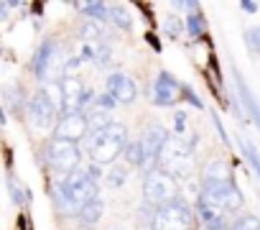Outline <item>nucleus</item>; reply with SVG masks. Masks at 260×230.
Segmentation results:
<instances>
[{
    "mask_svg": "<svg viewBox=\"0 0 260 230\" xmlns=\"http://www.w3.org/2000/svg\"><path fill=\"white\" fill-rule=\"evenodd\" d=\"M204 179H214V182H232L230 166L222 159H214L207 169H204Z\"/></svg>",
    "mask_w": 260,
    "mask_h": 230,
    "instance_id": "18",
    "label": "nucleus"
},
{
    "mask_svg": "<svg viewBox=\"0 0 260 230\" xmlns=\"http://www.w3.org/2000/svg\"><path fill=\"white\" fill-rule=\"evenodd\" d=\"M8 192H11V197H13V202H16V205H23V202H26V192H23V187L18 184V179H16V177H11V179H8Z\"/></svg>",
    "mask_w": 260,
    "mask_h": 230,
    "instance_id": "25",
    "label": "nucleus"
},
{
    "mask_svg": "<svg viewBox=\"0 0 260 230\" xmlns=\"http://www.w3.org/2000/svg\"><path fill=\"white\" fill-rule=\"evenodd\" d=\"M191 164H194V141L186 136H169L166 146L158 154V169H164L176 179L189 174Z\"/></svg>",
    "mask_w": 260,
    "mask_h": 230,
    "instance_id": "2",
    "label": "nucleus"
},
{
    "mask_svg": "<svg viewBox=\"0 0 260 230\" xmlns=\"http://www.w3.org/2000/svg\"><path fill=\"white\" fill-rule=\"evenodd\" d=\"M179 95H181V84L176 82V77L171 72H161L153 84V102L161 107H169L179 102Z\"/></svg>",
    "mask_w": 260,
    "mask_h": 230,
    "instance_id": "13",
    "label": "nucleus"
},
{
    "mask_svg": "<svg viewBox=\"0 0 260 230\" xmlns=\"http://www.w3.org/2000/svg\"><path fill=\"white\" fill-rule=\"evenodd\" d=\"M59 107L39 90L31 100H28V105H26V118H28V123H31V128L34 131H51V128H56V121H59Z\"/></svg>",
    "mask_w": 260,
    "mask_h": 230,
    "instance_id": "8",
    "label": "nucleus"
},
{
    "mask_svg": "<svg viewBox=\"0 0 260 230\" xmlns=\"http://www.w3.org/2000/svg\"><path fill=\"white\" fill-rule=\"evenodd\" d=\"M181 92H184V95H186V100H189V102H191V105H194V107H202V100H199V97H197V95H194V90H191V87H189V84H181Z\"/></svg>",
    "mask_w": 260,
    "mask_h": 230,
    "instance_id": "30",
    "label": "nucleus"
},
{
    "mask_svg": "<svg viewBox=\"0 0 260 230\" xmlns=\"http://www.w3.org/2000/svg\"><path fill=\"white\" fill-rule=\"evenodd\" d=\"M202 202H207L209 207H214L222 215L237 212L242 207V192L235 187V182H214V179H204L202 182Z\"/></svg>",
    "mask_w": 260,
    "mask_h": 230,
    "instance_id": "3",
    "label": "nucleus"
},
{
    "mask_svg": "<svg viewBox=\"0 0 260 230\" xmlns=\"http://www.w3.org/2000/svg\"><path fill=\"white\" fill-rule=\"evenodd\" d=\"M105 92H107L117 105H130V102H136V97H138L136 82L130 79L127 74H122V72L110 74V79H107V84H105Z\"/></svg>",
    "mask_w": 260,
    "mask_h": 230,
    "instance_id": "12",
    "label": "nucleus"
},
{
    "mask_svg": "<svg viewBox=\"0 0 260 230\" xmlns=\"http://www.w3.org/2000/svg\"><path fill=\"white\" fill-rule=\"evenodd\" d=\"M230 230H260V217H255V215H242V217H237V220L232 222Z\"/></svg>",
    "mask_w": 260,
    "mask_h": 230,
    "instance_id": "23",
    "label": "nucleus"
},
{
    "mask_svg": "<svg viewBox=\"0 0 260 230\" xmlns=\"http://www.w3.org/2000/svg\"><path fill=\"white\" fill-rule=\"evenodd\" d=\"M87 136H89V128H87L84 112H61L59 115L56 128H54V138L77 143V141H84Z\"/></svg>",
    "mask_w": 260,
    "mask_h": 230,
    "instance_id": "11",
    "label": "nucleus"
},
{
    "mask_svg": "<svg viewBox=\"0 0 260 230\" xmlns=\"http://www.w3.org/2000/svg\"><path fill=\"white\" fill-rule=\"evenodd\" d=\"M11 8H16V3H0V21L6 18V11H11Z\"/></svg>",
    "mask_w": 260,
    "mask_h": 230,
    "instance_id": "31",
    "label": "nucleus"
},
{
    "mask_svg": "<svg viewBox=\"0 0 260 230\" xmlns=\"http://www.w3.org/2000/svg\"><path fill=\"white\" fill-rule=\"evenodd\" d=\"M110 21H112L117 28H122V31H130V26H133V18H130V13H127L125 8H120V6H110Z\"/></svg>",
    "mask_w": 260,
    "mask_h": 230,
    "instance_id": "20",
    "label": "nucleus"
},
{
    "mask_svg": "<svg viewBox=\"0 0 260 230\" xmlns=\"http://www.w3.org/2000/svg\"><path fill=\"white\" fill-rule=\"evenodd\" d=\"M143 197L148 199V205H153L158 210V207L179 199V182L171 174H166L164 169H153L143 179Z\"/></svg>",
    "mask_w": 260,
    "mask_h": 230,
    "instance_id": "6",
    "label": "nucleus"
},
{
    "mask_svg": "<svg viewBox=\"0 0 260 230\" xmlns=\"http://www.w3.org/2000/svg\"><path fill=\"white\" fill-rule=\"evenodd\" d=\"M122 156H125L122 161H125L127 166H141V146H138V141H127Z\"/></svg>",
    "mask_w": 260,
    "mask_h": 230,
    "instance_id": "22",
    "label": "nucleus"
},
{
    "mask_svg": "<svg viewBox=\"0 0 260 230\" xmlns=\"http://www.w3.org/2000/svg\"><path fill=\"white\" fill-rule=\"evenodd\" d=\"M194 215L207 225V230L224 227V215H222V212H217L214 207H209V205H207V202H202V199H197V210H194Z\"/></svg>",
    "mask_w": 260,
    "mask_h": 230,
    "instance_id": "15",
    "label": "nucleus"
},
{
    "mask_svg": "<svg viewBox=\"0 0 260 230\" xmlns=\"http://www.w3.org/2000/svg\"><path fill=\"white\" fill-rule=\"evenodd\" d=\"M61 184H64V192L69 194V199L77 205V210H82L87 202H92V199L100 197V194H97V182H94L84 169L72 171L69 177L61 179Z\"/></svg>",
    "mask_w": 260,
    "mask_h": 230,
    "instance_id": "10",
    "label": "nucleus"
},
{
    "mask_svg": "<svg viewBox=\"0 0 260 230\" xmlns=\"http://www.w3.org/2000/svg\"><path fill=\"white\" fill-rule=\"evenodd\" d=\"M242 11H247V13H255V11H257V3H250V0H247V3H242Z\"/></svg>",
    "mask_w": 260,
    "mask_h": 230,
    "instance_id": "32",
    "label": "nucleus"
},
{
    "mask_svg": "<svg viewBox=\"0 0 260 230\" xmlns=\"http://www.w3.org/2000/svg\"><path fill=\"white\" fill-rule=\"evenodd\" d=\"M174 128H176V136H184V131H186V115L184 112H176L174 115Z\"/></svg>",
    "mask_w": 260,
    "mask_h": 230,
    "instance_id": "29",
    "label": "nucleus"
},
{
    "mask_svg": "<svg viewBox=\"0 0 260 230\" xmlns=\"http://www.w3.org/2000/svg\"><path fill=\"white\" fill-rule=\"evenodd\" d=\"M82 13L87 16V21L97 23V21H110V6L102 3V0H92V3H82L79 6Z\"/></svg>",
    "mask_w": 260,
    "mask_h": 230,
    "instance_id": "16",
    "label": "nucleus"
},
{
    "mask_svg": "<svg viewBox=\"0 0 260 230\" xmlns=\"http://www.w3.org/2000/svg\"><path fill=\"white\" fill-rule=\"evenodd\" d=\"M34 74L46 82H56L64 77V59H59V49L54 41H44L34 56Z\"/></svg>",
    "mask_w": 260,
    "mask_h": 230,
    "instance_id": "9",
    "label": "nucleus"
},
{
    "mask_svg": "<svg viewBox=\"0 0 260 230\" xmlns=\"http://www.w3.org/2000/svg\"><path fill=\"white\" fill-rule=\"evenodd\" d=\"M245 44L250 46V51L260 54V26H255V28H247V31H245Z\"/></svg>",
    "mask_w": 260,
    "mask_h": 230,
    "instance_id": "26",
    "label": "nucleus"
},
{
    "mask_svg": "<svg viewBox=\"0 0 260 230\" xmlns=\"http://www.w3.org/2000/svg\"><path fill=\"white\" fill-rule=\"evenodd\" d=\"M194 222H197L194 210L186 205V199L179 197V199H174L153 212L151 230H191Z\"/></svg>",
    "mask_w": 260,
    "mask_h": 230,
    "instance_id": "5",
    "label": "nucleus"
},
{
    "mask_svg": "<svg viewBox=\"0 0 260 230\" xmlns=\"http://www.w3.org/2000/svg\"><path fill=\"white\" fill-rule=\"evenodd\" d=\"M240 149H242V154H245V159L250 161V166H252V171L257 174V179H260V154L252 149V143L250 141H245V138H240Z\"/></svg>",
    "mask_w": 260,
    "mask_h": 230,
    "instance_id": "21",
    "label": "nucleus"
},
{
    "mask_svg": "<svg viewBox=\"0 0 260 230\" xmlns=\"http://www.w3.org/2000/svg\"><path fill=\"white\" fill-rule=\"evenodd\" d=\"M82 39H84V41H97V39H102L100 26H97V23H92V21H87V23L82 26Z\"/></svg>",
    "mask_w": 260,
    "mask_h": 230,
    "instance_id": "27",
    "label": "nucleus"
},
{
    "mask_svg": "<svg viewBox=\"0 0 260 230\" xmlns=\"http://www.w3.org/2000/svg\"><path fill=\"white\" fill-rule=\"evenodd\" d=\"M102 212H105V202L97 197V199L87 202V205L79 210L77 220H79V225H84V227H94V225L102 220Z\"/></svg>",
    "mask_w": 260,
    "mask_h": 230,
    "instance_id": "14",
    "label": "nucleus"
},
{
    "mask_svg": "<svg viewBox=\"0 0 260 230\" xmlns=\"http://www.w3.org/2000/svg\"><path fill=\"white\" fill-rule=\"evenodd\" d=\"M84 118H87V128H89V133H97V131H102V128H107V126L112 123L110 112H107V110H100V107L87 110V112H84Z\"/></svg>",
    "mask_w": 260,
    "mask_h": 230,
    "instance_id": "17",
    "label": "nucleus"
},
{
    "mask_svg": "<svg viewBox=\"0 0 260 230\" xmlns=\"http://www.w3.org/2000/svg\"><path fill=\"white\" fill-rule=\"evenodd\" d=\"M166 141H169V131L164 126H158V123L148 126L141 133V138H138V146H141V169H146V174L153 171V169H158V154L166 146Z\"/></svg>",
    "mask_w": 260,
    "mask_h": 230,
    "instance_id": "7",
    "label": "nucleus"
},
{
    "mask_svg": "<svg viewBox=\"0 0 260 230\" xmlns=\"http://www.w3.org/2000/svg\"><path fill=\"white\" fill-rule=\"evenodd\" d=\"M127 174H130V166H127V164H112V169L107 171L105 182H107L112 189H117V187H122V184H125Z\"/></svg>",
    "mask_w": 260,
    "mask_h": 230,
    "instance_id": "19",
    "label": "nucleus"
},
{
    "mask_svg": "<svg viewBox=\"0 0 260 230\" xmlns=\"http://www.w3.org/2000/svg\"><path fill=\"white\" fill-rule=\"evenodd\" d=\"M186 31H189V36L199 39V36L204 34V18H202L199 13H191V16H186Z\"/></svg>",
    "mask_w": 260,
    "mask_h": 230,
    "instance_id": "24",
    "label": "nucleus"
},
{
    "mask_svg": "<svg viewBox=\"0 0 260 230\" xmlns=\"http://www.w3.org/2000/svg\"><path fill=\"white\" fill-rule=\"evenodd\" d=\"M125 146H127V128L115 121L107 128L89 133V141H87V151L92 156V164H97V166L115 164L117 156L125 151Z\"/></svg>",
    "mask_w": 260,
    "mask_h": 230,
    "instance_id": "1",
    "label": "nucleus"
},
{
    "mask_svg": "<svg viewBox=\"0 0 260 230\" xmlns=\"http://www.w3.org/2000/svg\"><path fill=\"white\" fill-rule=\"evenodd\" d=\"M217 230H230V227H217Z\"/></svg>",
    "mask_w": 260,
    "mask_h": 230,
    "instance_id": "33",
    "label": "nucleus"
},
{
    "mask_svg": "<svg viewBox=\"0 0 260 230\" xmlns=\"http://www.w3.org/2000/svg\"><path fill=\"white\" fill-rule=\"evenodd\" d=\"M44 159H46V166H49L59 179H64V177H69L72 171H77V169H79L82 154H79V146H77V143L51 138V141L46 143Z\"/></svg>",
    "mask_w": 260,
    "mask_h": 230,
    "instance_id": "4",
    "label": "nucleus"
},
{
    "mask_svg": "<svg viewBox=\"0 0 260 230\" xmlns=\"http://www.w3.org/2000/svg\"><path fill=\"white\" fill-rule=\"evenodd\" d=\"M92 56H94V64L97 67H107L112 59H110V46H97L94 51H92Z\"/></svg>",
    "mask_w": 260,
    "mask_h": 230,
    "instance_id": "28",
    "label": "nucleus"
}]
</instances>
